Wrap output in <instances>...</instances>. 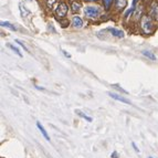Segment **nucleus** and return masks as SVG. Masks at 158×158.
Returning a JSON list of instances; mask_svg holds the SVG:
<instances>
[{
	"label": "nucleus",
	"instance_id": "nucleus-6",
	"mask_svg": "<svg viewBox=\"0 0 158 158\" xmlns=\"http://www.w3.org/2000/svg\"><path fill=\"white\" fill-rule=\"evenodd\" d=\"M72 26H73L74 28H77V29H80V28H82V26H83V20H82L79 16L73 17V20H72Z\"/></svg>",
	"mask_w": 158,
	"mask_h": 158
},
{
	"label": "nucleus",
	"instance_id": "nucleus-10",
	"mask_svg": "<svg viewBox=\"0 0 158 158\" xmlns=\"http://www.w3.org/2000/svg\"><path fill=\"white\" fill-rule=\"evenodd\" d=\"M142 54L144 56H146V58L150 59V60H153V61H156V56L154 54L153 52H150V51H143Z\"/></svg>",
	"mask_w": 158,
	"mask_h": 158
},
{
	"label": "nucleus",
	"instance_id": "nucleus-21",
	"mask_svg": "<svg viewBox=\"0 0 158 158\" xmlns=\"http://www.w3.org/2000/svg\"><path fill=\"white\" fill-rule=\"evenodd\" d=\"M35 89H37V90H40V91H44V89H43V87L38 86V85H35Z\"/></svg>",
	"mask_w": 158,
	"mask_h": 158
},
{
	"label": "nucleus",
	"instance_id": "nucleus-4",
	"mask_svg": "<svg viewBox=\"0 0 158 158\" xmlns=\"http://www.w3.org/2000/svg\"><path fill=\"white\" fill-rule=\"evenodd\" d=\"M107 95L108 96H111L113 100H116L118 101V102H122V103H125V104H131V101L125 98L124 96H122V95L117 94V93H114V92H107Z\"/></svg>",
	"mask_w": 158,
	"mask_h": 158
},
{
	"label": "nucleus",
	"instance_id": "nucleus-11",
	"mask_svg": "<svg viewBox=\"0 0 158 158\" xmlns=\"http://www.w3.org/2000/svg\"><path fill=\"white\" fill-rule=\"evenodd\" d=\"M1 27H3V28H8V29L12 30V31H16L17 28L13 24H11L10 22L8 21H1Z\"/></svg>",
	"mask_w": 158,
	"mask_h": 158
},
{
	"label": "nucleus",
	"instance_id": "nucleus-22",
	"mask_svg": "<svg viewBox=\"0 0 158 158\" xmlns=\"http://www.w3.org/2000/svg\"><path fill=\"white\" fill-rule=\"evenodd\" d=\"M87 1H96V0H87Z\"/></svg>",
	"mask_w": 158,
	"mask_h": 158
},
{
	"label": "nucleus",
	"instance_id": "nucleus-2",
	"mask_svg": "<svg viewBox=\"0 0 158 158\" xmlns=\"http://www.w3.org/2000/svg\"><path fill=\"white\" fill-rule=\"evenodd\" d=\"M66 13H68V6H66V3L61 2L60 5L56 7V15L59 18H64V17L66 16Z\"/></svg>",
	"mask_w": 158,
	"mask_h": 158
},
{
	"label": "nucleus",
	"instance_id": "nucleus-1",
	"mask_svg": "<svg viewBox=\"0 0 158 158\" xmlns=\"http://www.w3.org/2000/svg\"><path fill=\"white\" fill-rule=\"evenodd\" d=\"M139 26H140L142 31L145 34L152 33V31H153V21H152L150 16L144 15V16L142 17V19H140Z\"/></svg>",
	"mask_w": 158,
	"mask_h": 158
},
{
	"label": "nucleus",
	"instance_id": "nucleus-20",
	"mask_svg": "<svg viewBox=\"0 0 158 158\" xmlns=\"http://www.w3.org/2000/svg\"><path fill=\"white\" fill-rule=\"evenodd\" d=\"M62 53H63L64 56H66V58H71V54H69L68 52H66V51H64V50H62Z\"/></svg>",
	"mask_w": 158,
	"mask_h": 158
},
{
	"label": "nucleus",
	"instance_id": "nucleus-14",
	"mask_svg": "<svg viewBox=\"0 0 158 158\" xmlns=\"http://www.w3.org/2000/svg\"><path fill=\"white\" fill-rule=\"evenodd\" d=\"M79 10H80V3H77V2L72 3V11H73V12H77Z\"/></svg>",
	"mask_w": 158,
	"mask_h": 158
},
{
	"label": "nucleus",
	"instance_id": "nucleus-3",
	"mask_svg": "<svg viewBox=\"0 0 158 158\" xmlns=\"http://www.w3.org/2000/svg\"><path fill=\"white\" fill-rule=\"evenodd\" d=\"M84 13L90 18H96L100 15V9L98 7H86L84 9Z\"/></svg>",
	"mask_w": 158,
	"mask_h": 158
},
{
	"label": "nucleus",
	"instance_id": "nucleus-13",
	"mask_svg": "<svg viewBox=\"0 0 158 158\" xmlns=\"http://www.w3.org/2000/svg\"><path fill=\"white\" fill-rule=\"evenodd\" d=\"M7 47L9 48V49H11V50L13 51V52H16L17 54H18L19 56H20V58H22V53L20 52V50H19L18 48H16V47H13L12 44H7Z\"/></svg>",
	"mask_w": 158,
	"mask_h": 158
},
{
	"label": "nucleus",
	"instance_id": "nucleus-19",
	"mask_svg": "<svg viewBox=\"0 0 158 158\" xmlns=\"http://www.w3.org/2000/svg\"><path fill=\"white\" fill-rule=\"evenodd\" d=\"M119 156H118V153L117 152H113L112 153V155H111V158H118Z\"/></svg>",
	"mask_w": 158,
	"mask_h": 158
},
{
	"label": "nucleus",
	"instance_id": "nucleus-17",
	"mask_svg": "<svg viewBox=\"0 0 158 158\" xmlns=\"http://www.w3.org/2000/svg\"><path fill=\"white\" fill-rule=\"evenodd\" d=\"M56 2V0H47V5L49 8H53V6H54V3Z\"/></svg>",
	"mask_w": 158,
	"mask_h": 158
},
{
	"label": "nucleus",
	"instance_id": "nucleus-23",
	"mask_svg": "<svg viewBox=\"0 0 158 158\" xmlns=\"http://www.w3.org/2000/svg\"><path fill=\"white\" fill-rule=\"evenodd\" d=\"M148 158H153V157H148Z\"/></svg>",
	"mask_w": 158,
	"mask_h": 158
},
{
	"label": "nucleus",
	"instance_id": "nucleus-16",
	"mask_svg": "<svg viewBox=\"0 0 158 158\" xmlns=\"http://www.w3.org/2000/svg\"><path fill=\"white\" fill-rule=\"evenodd\" d=\"M16 42H17V43H18V44H19V45H21V47H22V48H23V49H24V50H26V51H27V52H28V51H29V50H28V48H27V47H26V44H24V43H23V42H22L21 40H19V39H16Z\"/></svg>",
	"mask_w": 158,
	"mask_h": 158
},
{
	"label": "nucleus",
	"instance_id": "nucleus-5",
	"mask_svg": "<svg viewBox=\"0 0 158 158\" xmlns=\"http://www.w3.org/2000/svg\"><path fill=\"white\" fill-rule=\"evenodd\" d=\"M37 127L38 129H39L40 132H41V134H42V136L45 138V140H48V142H50V136H49V134H48V132L45 131V128L42 126V124L40 123V122H37Z\"/></svg>",
	"mask_w": 158,
	"mask_h": 158
},
{
	"label": "nucleus",
	"instance_id": "nucleus-15",
	"mask_svg": "<svg viewBox=\"0 0 158 158\" xmlns=\"http://www.w3.org/2000/svg\"><path fill=\"white\" fill-rule=\"evenodd\" d=\"M112 2H113V0H103V5H104V7H105L106 9H108L111 7Z\"/></svg>",
	"mask_w": 158,
	"mask_h": 158
},
{
	"label": "nucleus",
	"instance_id": "nucleus-7",
	"mask_svg": "<svg viewBox=\"0 0 158 158\" xmlns=\"http://www.w3.org/2000/svg\"><path fill=\"white\" fill-rule=\"evenodd\" d=\"M150 17H153L155 20H158V3L154 2L150 8Z\"/></svg>",
	"mask_w": 158,
	"mask_h": 158
},
{
	"label": "nucleus",
	"instance_id": "nucleus-9",
	"mask_svg": "<svg viewBox=\"0 0 158 158\" xmlns=\"http://www.w3.org/2000/svg\"><path fill=\"white\" fill-rule=\"evenodd\" d=\"M75 113H77V115L80 116V117H82V118H84L85 121H87V122H89V123H91V122L93 121V118H92V117H91V116H87L86 114H84V113H83V112L79 111V110H77V111H75Z\"/></svg>",
	"mask_w": 158,
	"mask_h": 158
},
{
	"label": "nucleus",
	"instance_id": "nucleus-18",
	"mask_svg": "<svg viewBox=\"0 0 158 158\" xmlns=\"http://www.w3.org/2000/svg\"><path fill=\"white\" fill-rule=\"evenodd\" d=\"M132 146H133V148H134V150H135V152H136V153H139V148L137 147V145H136V144H135L134 142L132 143Z\"/></svg>",
	"mask_w": 158,
	"mask_h": 158
},
{
	"label": "nucleus",
	"instance_id": "nucleus-12",
	"mask_svg": "<svg viewBox=\"0 0 158 158\" xmlns=\"http://www.w3.org/2000/svg\"><path fill=\"white\" fill-rule=\"evenodd\" d=\"M127 0H116V7L118 9H124L126 7Z\"/></svg>",
	"mask_w": 158,
	"mask_h": 158
},
{
	"label": "nucleus",
	"instance_id": "nucleus-8",
	"mask_svg": "<svg viewBox=\"0 0 158 158\" xmlns=\"http://www.w3.org/2000/svg\"><path fill=\"white\" fill-rule=\"evenodd\" d=\"M107 30L111 32L113 37H116V38H123L124 37V32L122 31V30L115 29V28H108Z\"/></svg>",
	"mask_w": 158,
	"mask_h": 158
}]
</instances>
